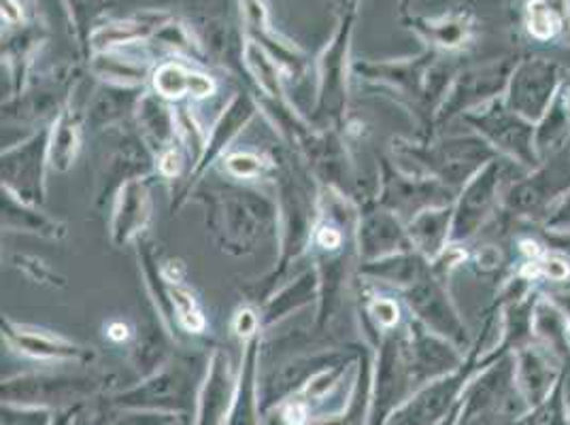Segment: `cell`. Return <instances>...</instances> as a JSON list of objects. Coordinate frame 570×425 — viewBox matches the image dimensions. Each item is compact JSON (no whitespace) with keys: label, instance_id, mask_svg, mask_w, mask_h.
I'll return each mask as SVG.
<instances>
[{"label":"cell","instance_id":"4fadbf2b","mask_svg":"<svg viewBox=\"0 0 570 425\" xmlns=\"http://www.w3.org/2000/svg\"><path fill=\"white\" fill-rule=\"evenodd\" d=\"M511 362L513 387L525 402V408H532L546 401L558 385V380L567 375V370L534 340L513 352Z\"/></svg>","mask_w":570,"mask_h":425},{"label":"cell","instance_id":"ffe728a7","mask_svg":"<svg viewBox=\"0 0 570 425\" xmlns=\"http://www.w3.org/2000/svg\"><path fill=\"white\" fill-rule=\"evenodd\" d=\"M453 205L417 212L409 224L406 233L415 251L428 260H434L452 243Z\"/></svg>","mask_w":570,"mask_h":425},{"label":"cell","instance_id":"d6a6232c","mask_svg":"<svg viewBox=\"0 0 570 425\" xmlns=\"http://www.w3.org/2000/svg\"><path fill=\"white\" fill-rule=\"evenodd\" d=\"M168 294H170V303H173L175 315H177V324L184 330L194 332V334L205 332L207 322L196 305L190 289L184 287L179 281H168Z\"/></svg>","mask_w":570,"mask_h":425},{"label":"cell","instance_id":"f546056e","mask_svg":"<svg viewBox=\"0 0 570 425\" xmlns=\"http://www.w3.org/2000/svg\"><path fill=\"white\" fill-rule=\"evenodd\" d=\"M154 88L163 98H181L186 95L205 98L215 92L214 79H209L207 75L188 71L175 62H167L156 71Z\"/></svg>","mask_w":570,"mask_h":425},{"label":"cell","instance_id":"277c9868","mask_svg":"<svg viewBox=\"0 0 570 425\" xmlns=\"http://www.w3.org/2000/svg\"><path fill=\"white\" fill-rule=\"evenodd\" d=\"M523 172L528 170L502 156L492 158L483 166L455 196L452 243L466 245L479 237L499 217L504 191Z\"/></svg>","mask_w":570,"mask_h":425},{"label":"cell","instance_id":"f35d334b","mask_svg":"<svg viewBox=\"0 0 570 425\" xmlns=\"http://www.w3.org/2000/svg\"><path fill=\"white\" fill-rule=\"evenodd\" d=\"M261 326V315H258L254 308L249 307L240 308L237 315H235V322H233V328H235L238 336H243V338H254Z\"/></svg>","mask_w":570,"mask_h":425},{"label":"cell","instance_id":"e0dca14e","mask_svg":"<svg viewBox=\"0 0 570 425\" xmlns=\"http://www.w3.org/2000/svg\"><path fill=\"white\" fill-rule=\"evenodd\" d=\"M151 217V198L145 181H130L118 191V202L111 219V240L116 247H124L139 238Z\"/></svg>","mask_w":570,"mask_h":425},{"label":"cell","instance_id":"d4e9b609","mask_svg":"<svg viewBox=\"0 0 570 425\" xmlns=\"http://www.w3.org/2000/svg\"><path fill=\"white\" fill-rule=\"evenodd\" d=\"M534 145L541 162L570 145V102L562 88L547 109L546 116L537 121Z\"/></svg>","mask_w":570,"mask_h":425},{"label":"cell","instance_id":"7bdbcfd3","mask_svg":"<svg viewBox=\"0 0 570 425\" xmlns=\"http://www.w3.org/2000/svg\"><path fill=\"white\" fill-rule=\"evenodd\" d=\"M109 336L114 338V340H126L128 338V328L118 322V324H111L109 326Z\"/></svg>","mask_w":570,"mask_h":425},{"label":"cell","instance_id":"3957f363","mask_svg":"<svg viewBox=\"0 0 570 425\" xmlns=\"http://www.w3.org/2000/svg\"><path fill=\"white\" fill-rule=\"evenodd\" d=\"M569 191L570 145H567L507 188L499 217L507 226L523 224L539 228Z\"/></svg>","mask_w":570,"mask_h":425},{"label":"cell","instance_id":"e575fe53","mask_svg":"<svg viewBox=\"0 0 570 425\" xmlns=\"http://www.w3.org/2000/svg\"><path fill=\"white\" fill-rule=\"evenodd\" d=\"M364 315H366V322L375 328V332H383V334L396 330V326L401 324L399 303L392 300V298H383V296L373 298L364 307Z\"/></svg>","mask_w":570,"mask_h":425},{"label":"cell","instance_id":"ac0fdd59","mask_svg":"<svg viewBox=\"0 0 570 425\" xmlns=\"http://www.w3.org/2000/svg\"><path fill=\"white\" fill-rule=\"evenodd\" d=\"M523 28L537 43L570 46V0H525Z\"/></svg>","mask_w":570,"mask_h":425},{"label":"cell","instance_id":"74e56055","mask_svg":"<svg viewBox=\"0 0 570 425\" xmlns=\"http://www.w3.org/2000/svg\"><path fill=\"white\" fill-rule=\"evenodd\" d=\"M471 261H473L476 273L492 275V273H499L500 266H502V251L497 245H483L473 254Z\"/></svg>","mask_w":570,"mask_h":425},{"label":"cell","instance_id":"b9f144b4","mask_svg":"<svg viewBox=\"0 0 570 425\" xmlns=\"http://www.w3.org/2000/svg\"><path fill=\"white\" fill-rule=\"evenodd\" d=\"M284 417L289 425H303L307 422V408H305V404L294 402L285 408Z\"/></svg>","mask_w":570,"mask_h":425},{"label":"cell","instance_id":"1f68e13d","mask_svg":"<svg viewBox=\"0 0 570 425\" xmlns=\"http://www.w3.org/2000/svg\"><path fill=\"white\" fill-rule=\"evenodd\" d=\"M567 375L558 380V385L553 387V392L547 396L546 401L528 408V413L518 425H570Z\"/></svg>","mask_w":570,"mask_h":425},{"label":"cell","instance_id":"9c48e42d","mask_svg":"<svg viewBox=\"0 0 570 425\" xmlns=\"http://www.w3.org/2000/svg\"><path fill=\"white\" fill-rule=\"evenodd\" d=\"M404 303L411 310V317H415L420 324H424L428 330L448 338L460 352H464L471 345L469 326L464 324L460 310L455 307L450 294V284L439 279L432 268H428L426 275L403 291Z\"/></svg>","mask_w":570,"mask_h":425},{"label":"cell","instance_id":"4dcf8cb0","mask_svg":"<svg viewBox=\"0 0 570 425\" xmlns=\"http://www.w3.org/2000/svg\"><path fill=\"white\" fill-rule=\"evenodd\" d=\"M165 18L158 13H142V16H135L126 22L119 24L100 26L96 28L90 37L92 48L102 51V49L111 48V46H121V43H135L142 37H147L149 32L158 30L160 22Z\"/></svg>","mask_w":570,"mask_h":425},{"label":"cell","instance_id":"7a4b0ae2","mask_svg":"<svg viewBox=\"0 0 570 425\" xmlns=\"http://www.w3.org/2000/svg\"><path fill=\"white\" fill-rule=\"evenodd\" d=\"M209 217L222 249L233 256L254 254L258 243L279 230L277 202L252 189L217 194Z\"/></svg>","mask_w":570,"mask_h":425},{"label":"cell","instance_id":"2e32d148","mask_svg":"<svg viewBox=\"0 0 570 425\" xmlns=\"http://www.w3.org/2000/svg\"><path fill=\"white\" fill-rule=\"evenodd\" d=\"M411 28L426 41L432 51H460L475 37L476 20L471 11H450L439 18L415 16Z\"/></svg>","mask_w":570,"mask_h":425},{"label":"cell","instance_id":"60d3db41","mask_svg":"<svg viewBox=\"0 0 570 425\" xmlns=\"http://www.w3.org/2000/svg\"><path fill=\"white\" fill-rule=\"evenodd\" d=\"M539 233H541V237H543V240H546L551 249H558V251H562L564 256L570 258V235H556V233H543V230H539Z\"/></svg>","mask_w":570,"mask_h":425},{"label":"cell","instance_id":"d590c367","mask_svg":"<svg viewBox=\"0 0 570 425\" xmlns=\"http://www.w3.org/2000/svg\"><path fill=\"white\" fill-rule=\"evenodd\" d=\"M224 166H226V172L235 179H258L262 172L266 170V166L271 165L258 154L238 151V154H230Z\"/></svg>","mask_w":570,"mask_h":425},{"label":"cell","instance_id":"52a82bcc","mask_svg":"<svg viewBox=\"0 0 570 425\" xmlns=\"http://www.w3.org/2000/svg\"><path fill=\"white\" fill-rule=\"evenodd\" d=\"M277 207H279V237H282V266L273 273L268 284H275L287 266L298 260V256L313 243L315 233V202L305 188L303 179L284 166L277 177Z\"/></svg>","mask_w":570,"mask_h":425},{"label":"cell","instance_id":"8992f818","mask_svg":"<svg viewBox=\"0 0 570 425\" xmlns=\"http://www.w3.org/2000/svg\"><path fill=\"white\" fill-rule=\"evenodd\" d=\"M518 60H520L518 56H502L458 72L450 92L436 113L434 128H443L453 119H460L504 96Z\"/></svg>","mask_w":570,"mask_h":425},{"label":"cell","instance_id":"f1b7e54d","mask_svg":"<svg viewBox=\"0 0 570 425\" xmlns=\"http://www.w3.org/2000/svg\"><path fill=\"white\" fill-rule=\"evenodd\" d=\"M315 298H320V279L317 273L309 270L264 305L261 313L262 326H273L282 322L289 313L309 305Z\"/></svg>","mask_w":570,"mask_h":425},{"label":"cell","instance_id":"cb8c5ba5","mask_svg":"<svg viewBox=\"0 0 570 425\" xmlns=\"http://www.w3.org/2000/svg\"><path fill=\"white\" fill-rule=\"evenodd\" d=\"M2 226L9 230L32 233L51 240H58L67 235L65 224L51 219L46 212L37 211L35 205L22 202L7 189H2Z\"/></svg>","mask_w":570,"mask_h":425},{"label":"cell","instance_id":"ba28073f","mask_svg":"<svg viewBox=\"0 0 570 425\" xmlns=\"http://www.w3.org/2000/svg\"><path fill=\"white\" fill-rule=\"evenodd\" d=\"M567 79L569 69L560 62L546 56H525L518 60L502 98L509 109L537 123L546 116Z\"/></svg>","mask_w":570,"mask_h":425},{"label":"cell","instance_id":"83f0119b","mask_svg":"<svg viewBox=\"0 0 570 425\" xmlns=\"http://www.w3.org/2000/svg\"><path fill=\"white\" fill-rule=\"evenodd\" d=\"M81 145V118L75 107H65L49 130V165L58 172L71 168Z\"/></svg>","mask_w":570,"mask_h":425},{"label":"cell","instance_id":"8d00e7d4","mask_svg":"<svg viewBox=\"0 0 570 425\" xmlns=\"http://www.w3.org/2000/svg\"><path fill=\"white\" fill-rule=\"evenodd\" d=\"M543 233H556V235H570V191L556 205V209L549 212L543 226H539Z\"/></svg>","mask_w":570,"mask_h":425},{"label":"cell","instance_id":"7c38bea8","mask_svg":"<svg viewBox=\"0 0 570 425\" xmlns=\"http://www.w3.org/2000/svg\"><path fill=\"white\" fill-rule=\"evenodd\" d=\"M352 34V18L338 28L333 43L320 60V90L315 113L324 121H338L347 105V49Z\"/></svg>","mask_w":570,"mask_h":425},{"label":"cell","instance_id":"836d02e7","mask_svg":"<svg viewBox=\"0 0 570 425\" xmlns=\"http://www.w3.org/2000/svg\"><path fill=\"white\" fill-rule=\"evenodd\" d=\"M95 71L102 75L105 79H116L118 86H135L141 83L147 75V69L141 65H135L130 60H119V58H111V56H102L98 58L95 65Z\"/></svg>","mask_w":570,"mask_h":425},{"label":"cell","instance_id":"484cf974","mask_svg":"<svg viewBox=\"0 0 570 425\" xmlns=\"http://www.w3.org/2000/svg\"><path fill=\"white\" fill-rule=\"evenodd\" d=\"M141 98L142 92L139 95V90L132 86H105L88 102V123H92L95 128H109L111 123L126 118L130 111H137Z\"/></svg>","mask_w":570,"mask_h":425},{"label":"cell","instance_id":"5b68a950","mask_svg":"<svg viewBox=\"0 0 570 425\" xmlns=\"http://www.w3.org/2000/svg\"><path fill=\"white\" fill-rule=\"evenodd\" d=\"M460 119L502 158L513 160L525 170L541 165L534 145L537 123L509 109L502 96Z\"/></svg>","mask_w":570,"mask_h":425},{"label":"cell","instance_id":"ee69618b","mask_svg":"<svg viewBox=\"0 0 570 425\" xmlns=\"http://www.w3.org/2000/svg\"><path fill=\"white\" fill-rule=\"evenodd\" d=\"M2 13H4L9 20H18V18H20V11H16L13 0H2Z\"/></svg>","mask_w":570,"mask_h":425},{"label":"cell","instance_id":"d6986e66","mask_svg":"<svg viewBox=\"0 0 570 425\" xmlns=\"http://www.w3.org/2000/svg\"><path fill=\"white\" fill-rule=\"evenodd\" d=\"M147 172H151V154L145 142L128 139L109 156L105 177L100 179L98 200L102 202L114 191H119L130 181H139Z\"/></svg>","mask_w":570,"mask_h":425},{"label":"cell","instance_id":"8fae6325","mask_svg":"<svg viewBox=\"0 0 570 425\" xmlns=\"http://www.w3.org/2000/svg\"><path fill=\"white\" fill-rule=\"evenodd\" d=\"M48 160L49 130H39L28 141L2 151V189L28 205H43Z\"/></svg>","mask_w":570,"mask_h":425},{"label":"cell","instance_id":"4316f807","mask_svg":"<svg viewBox=\"0 0 570 425\" xmlns=\"http://www.w3.org/2000/svg\"><path fill=\"white\" fill-rule=\"evenodd\" d=\"M137 119L141 126L145 141L158 151H167L177 139V116L163 102V96L142 95L141 105L137 109Z\"/></svg>","mask_w":570,"mask_h":425},{"label":"cell","instance_id":"9a60e30c","mask_svg":"<svg viewBox=\"0 0 570 425\" xmlns=\"http://www.w3.org/2000/svg\"><path fill=\"white\" fill-rule=\"evenodd\" d=\"M532 340L569 373L570 317L543 291L532 308Z\"/></svg>","mask_w":570,"mask_h":425},{"label":"cell","instance_id":"ab89813d","mask_svg":"<svg viewBox=\"0 0 570 425\" xmlns=\"http://www.w3.org/2000/svg\"><path fill=\"white\" fill-rule=\"evenodd\" d=\"M541 291L549 296L570 317V279L564 284L549 285L547 289H541Z\"/></svg>","mask_w":570,"mask_h":425},{"label":"cell","instance_id":"6da1fadb","mask_svg":"<svg viewBox=\"0 0 570 425\" xmlns=\"http://www.w3.org/2000/svg\"><path fill=\"white\" fill-rule=\"evenodd\" d=\"M394 145L396 158L413 165L404 172L432 177L453 191L464 188L483 166L499 156L475 132L466 137H434L430 141H399Z\"/></svg>","mask_w":570,"mask_h":425},{"label":"cell","instance_id":"44dd1931","mask_svg":"<svg viewBox=\"0 0 570 425\" xmlns=\"http://www.w3.org/2000/svg\"><path fill=\"white\" fill-rule=\"evenodd\" d=\"M256 102L254 98L247 95L235 96V100L228 105V109L222 113V118L217 119V123L209 135V141H207V149H205V156L200 160L198 168L194 170V175L188 181L190 186L191 181H196V177L207 170V166L214 165L215 158L222 156V151L230 145V141L237 137L240 132V128H245L252 118L256 116Z\"/></svg>","mask_w":570,"mask_h":425},{"label":"cell","instance_id":"5bb4252c","mask_svg":"<svg viewBox=\"0 0 570 425\" xmlns=\"http://www.w3.org/2000/svg\"><path fill=\"white\" fill-rule=\"evenodd\" d=\"M413 249L411 238L396 212L381 211L360 212L357 217V251L364 261L380 260L385 256Z\"/></svg>","mask_w":570,"mask_h":425},{"label":"cell","instance_id":"603a6c76","mask_svg":"<svg viewBox=\"0 0 570 425\" xmlns=\"http://www.w3.org/2000/svg\"><path fill=\"white\" fill-rule=\"evenodd\" d=\"M2 334L7 338L9 345L18 347V352L32 355V357H43V359H72L83 354V349H79L77 345H72L65 338L51 336L43 330H35V328H26L18 326L9 319H2Z\"/></svg>","mask_w":570,"mask_h":425},{"label":"cell","instance_id":"7402d4cb","mask_svg":"<svg viewBox=\"0 0 570 425\" xmlns=\"http://www.w3.org/2000/svg\"><path fill=\"white\" fill-rule=\"evenodd\" d=\"M428 268H430V260L420 251L409 249V251L385 256L380 260L364 261V268H360V273L364 277L380 279L383 284L396 285L404 291L411 285L417 284L426 275Z\"/></svg>","mask_w":570,"mask_h":425},{"label":"cell","instance_id":"30bf717a","mask_svg":"<svg viewBox=\"0 0 570 425\" xmlns=\"http://www.w3.org/2000/svg\"><path fill=\"white\" fill-rule=\"evenodd\" d=\"M458 191L443 186L441 181L424 177V175H411L390 165H383L381 175L380 202L383 209L396 212L406 224L426 209L448 207L455 202Z\"/></svg>","mask_w":570,"mask_h":425}]
</instances>
